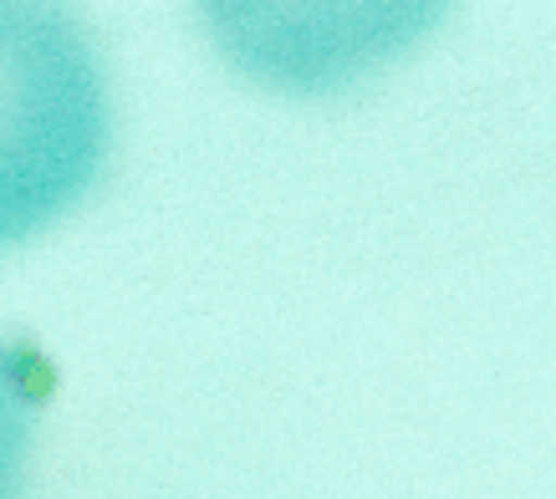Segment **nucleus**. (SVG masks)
I'll use <instances>...</instances> for the list:
<instances>
[{
	"label": "nucleus",
	"instance_id": "f03ea898",
	"mask_svg": "<svg viewBox=\"0 0 556 499\" xmlns=\"http://www.w3.org/2000/svg\"><path fill=\"white\" fill-rule=\"evenodd\" d=\"M51 398V367L26 342L0 336V499H21L31 469L36 413Z\"/></svg>",
	"mask_w": 556,
	"mask_h": 499
},
{
	"label": "nucleus",
	"instance_id": "f257e3e1",
	"mask_svg": "<svg viewBox=\"0 0 556 499\" xmlns=\"http://www.w3.org/2000/svg\"><path fill=\"white\" fill-rule=\"evenodd\" d=\"M108 138V82L77 16L41 0H0V250L83 200Z\"/></svg>",
	"mask_w": 556,
	"mask_h": 499
}]
</instances>
